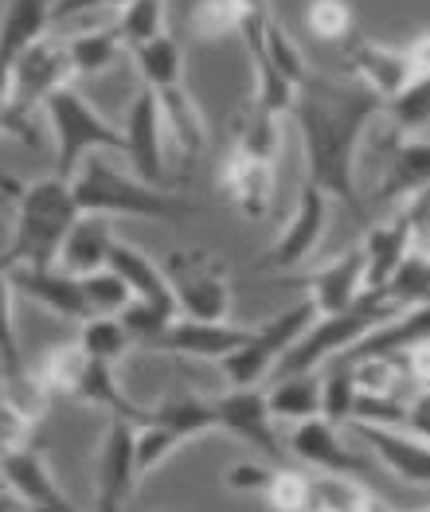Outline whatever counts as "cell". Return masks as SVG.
<instances>
[{"label":"cell","instance_id":"f35d334b","mask_svg":"<svg viewBox=\"0 0 430 512\" xmlns=\"http://www.w3.org/2000/svg\"><path fill=\"white\" fill-rule=\"evenodd\" d=\"M384 114L395 122V129H403L411 137L423 133L430 126V75H415L395 98H387Z\"/></svg>","mask_w":430,"mask_h":512},{"label":"cell","instance_id":"2e32d148","mask_svg":"<svg viewBox=\"0 0 430 512\" xmlns=\"http://www.w3.org/2000/svg\"><path fill=\"white\" fill-rule=\"evenodd\" d=\"M12 301H16V290H12V274L0 266V391L8 399H16L20 407H28L32 415H43V387L32 380L28 372V360L20 352V333H16V321H12Z\"/></svg>","mask_w":430,"mask_h":512},{"label":"cell","instance_id":"ac0fdd59","mask_svg":"<svg viewBox=\"0 0 430 512\" xmlns=\"http://www.w3.org/2000/svg\"><path fill=\"white\" fill-rule=\"evenodd\" d=\"M251 337L247 325H231V321H192V317H176L169 329L153 341V348L172 352V356H188V360H215L223 364L235 348H243Z\"/></svg>","mask_w":430,"mask_h":512},{"label":"cell","instance_id":"816d5d0a","mask_svg":"<svg viewBox=\"0 0 430 512\" xmlns=\"http://www.w3.org/2000/svg\"><path fill=\"white\" fill-rule=\"evenodd\" d=\"M0 512H28V509L16 501V493L8 485H0Z\"/></svg>","mask_w":430,"mask_h":512},{"label":"cell","instance_id":"ffe728a7","mask_svg":"<svg viewBox=\"0 0 430 512\" xmlns=\"http://www.w3.org/2000/svg\"><path fill=\"white\" fill-rule=\"evenodd\" d=\"M352 430L368 442V450L384 462L399 481L430 485V442L415 430L380 427V423H352Z\"/></svg>","mask_w":430,"mask_h":512},{"label":"cell","instance_id":"bcb514c9","mask_svg":"<svg viewBox=\"0 0 430 512\" xmlns=\"http://www.w3.org/2000/svg\"><path fill=\"white\" fill-rule=\"evenodd\" d=\"M270 477H274V470L266 462H235L231 470L223 473V485L231 493H258L262 497L270 489Z\"/></svg>","mask_w":430,"mask_h":512},{"label":"cell","instance_id":"b9f144b4","mask_svg":"<svg viewBox=\"0 0 430 512\" xmlns=\"http://www.w3.org/2000/svg\"><path fill=\"white\" fill-rule=\"evenodd\" d=\"M83 294L90 305V317H122L126 305L133 301L129 286L122 282V274H114L110 266L106 270H94L83 278Z\"/></svg>","mask_w":430,"mask_h":512},{"label":"cell","instance_id":"681fc988","mask_svg":"<svg viewBox=\"0 0 430 512\" xmlns=\"http://www.w3.org/2000/svg\"><path fill=\"white\" fill-rule=\"evenodd\" d=\"M407 59H411L415 75H430V32H423L419 40L407 43Z\"/></svg>","mask_w":430,"mask_h":512},{"label":"cell","instance_id":"cb8c5ba5","mask_svg":"<svg viewBox=\"0 0 430 512\" xmlns=\"http://www.w3.org/2000/svg\"><path fill=\"white\" fill-rule=\"evenodd\" d=\"M360 251H364V282H368V290H387V282L395 278V270L415 251V239H411L407 219L395 212V219H387L380 227H368Z\"/></svg>","mask_w":430,"mask_h":512},{"label":"cell","instance_id":"9a60e30c","mask_svg":"<svg viewBox=\"0 0 430 512\" xmlns=\"http://www.w3.org/2000/svg\"><path fill=\"white\" fill-rule=\"evenodd\" d=\"M215 407V423L219 430L235 434L239 442L255 446L262 458H278V427H274V415L266 407V391L258 387H231L223 395L212 399Z\"/></svg>","mask_w":430,"mask_h":512},{"label":"cell","instance_id":"44dd1931","mask_svg":"<svg viewBox=\"0 0 430 512\" xmlns=\"http://www.w3.org/2000/svg\"><path fill=\"white\" fill-rule=\"evenodd\" d=\"M51 28V0H8L0 16V102L8 94L12 67Z\"/></svg>","mask_w":430,"mask_h":512},{"label":"cell","instance_id":"d6986e66","mask_svg":"<svg viewBox=\"0 0 430 512\" xmlns=\"http://www.w3.org/2000/svg\"><path fill=\"white\" fill-rule=\"evenodd\" d=\"M290 446L309 470L317 473H344V477H364L368 473V458L360 450H352L344 442L341 427L325 423V419H309V423H298L294 434H290Z\"/></svg>","mask_w":430,"mask_h":512},{"label":"cell","instance_id":"3957f363","mask_svg":"<svg viewBox=\"0 0 430 512\" xmlns=\"http://www.w3.org/2000/svg\"><path fill=\"white\" fill-rule=\"evenodd\" d=\"M71 192L83 215H129V219H153V223H180L200 208L188 204L169 188H153L141 176L122 172L106 153H90L79 172L71 176Z\"/></svg>","mask_w":430,"mask_h":512},{"label":"cell","instance_id":"74e56055","mask_svg":"<svg viewBox=\"0 0 430 512\" xmlns=\"http://www.w3.org/2000/svg\"><path fill=\"white\" fill-rule=\"evenodd\" d=\"M356 399H360V387H356V372L352 364H333L329 376L321 380V419L344 427L356 419Z\"/></svg>","mask_w":430,"mask_h":512},{"label":"cell","instance_id":"f546056e","mask_svg":"<svg viewBox=\"0 0 430 512\" xmlns=\"http://www.w3.org/2000/svg\"><path fill=\"white\" fill-rule=\"evenodd\" d=\"M251 63H262V67H274L278 75H286L290 83H305L313 71H309V63H305V55H301V47H298V40L270 16L266 20V28H262V36H258L251 47Z\"/></svg>","mask_w":430,"mask_h":512},{"label":"cell","instance_id":"4dcf8cb0","mask_svg":"<svg viewBox=\"0 0 430 512\" xmlns=\"http://www.w3.org/2000/svg\"><path fill=\"white\" fill-rule=\"evenodd\" d=\"M133 63H137V75H141V86L149 90H169V86L184 83V51L180 43L172 40L169 32L157 36V40L141 43L129 51Z\"/></svg>","mask_w":430,"mask_h":512},{"label":"cell","instance_id":"7dc6e473","mask_svg":"<svg viewBox=\"0 0 430 512\" xmlns=\"http://www.w3.org/2000/svg\"><path fill=\"white\" fill-rule=\"evenodd\" d=\"M399 215H403L407 227H411L415 251H427L430 247V188L427 192H415L411 200H403V204H399Z\"/></svg>","mask_w":430,"mask_h":512},{"label":"cell","instance_id":"7a4b0ae2","mask_svg":"<svg viewBox=\"0 0 430 512\" xmlns=\"http://www.w3.org/2000/svg\"><path fill=\"white\" fill-rule=\"evenodd\" d=\"M16 200V223L12 239L0 251V266H59V251L67 231L79 223V204L71 192V180L63 176H43L32 184H8Z\"/></svg>","mask_w":430,"mask_h":512},{"label":"cell","instance_id":"60d3db41","mask_svg":"<svg viewBox=\"0 0 430 512\" xmlns=\"http://www.w3.org/2000/svg\"><path fill=\"white\" fill-rule=\"evenodd\" d=\"M305 32L321 43H344L356 32L348 0H309L305 4Z\"/></svg>","mask_w":430,"mask_h":512},{"label":"cell","instance_id":"d6a6232c","mask_svg":"<svg viewBox=\"0 0 430 512\" xmlns=\"http://www.w3.org/2000/svg\"><path fill=\"white\" fill-rule=\"evenodd\" d=\"M153 423H161V427L176 430L184 442H192V438H200V434H208L215 430V407L212 399H204V395H192V391H180V395H169L161 407H153Z\"/></svg>","mask_w":430,"mask_h":512},{"label":"cell","instance_id":"5bb4252c","mask_svg":"<svg viewBox=\"0 0 430 512\" xmlns=\"http://www.w3.org/2000/svg\"><path fill=\"white\" fill-rule=\"evenodd\" d=\"M341 59L348 67V75L356 83H364L372 94L380 98H395L403 86L415 79L411 71V59H407V47H387V43L364 40L360 32H352L348 40L341 43Z\"/></svg>","mask_w":430,"mask_h":512},{"label":"cell","instance_id":"603a6c76","mask_svg":"<svg viewBox=\"0 0 430 512\" xmlns=\"http://www.w3.org/2000/svg\"><path fill=\"white\" fill-rule=\"evenodd\" d=\"M114 274H122V282L129 286L133 301H145L169 317H180L176 313V298H172V286H169V274L157 258H149L141 247H133L126 239H114L110 247V262H106Z\"/></svg>","mask_w":430,"mask_h":512},{"label":"cell","instance_id":"83f0119b","mask_svg":"<svg viewBox=\"0 0 430 512\" xmlns=\"http://www.w3.org/2000/svg\"><path fill=\"white\" fill-rule=\"evenodd\" d=\"M430 188V141L427 137H407L384 169L380 180V200H411L415 192Z\"/></svg>","mask_w":430,"mask_h":512},{"label":"cell","instance_id":"277c9868","mask_svg":"<svg viewBox=\"0 0 430 512\" xmlns=\"http://www.w3.org/2000/svg\"><path fill=\"white\" fill-rule=\"evenodd\" d=\"M395 313H403V309L387 298L384 290H368L352 309L333 313V317H317V321L298 337V344L278 360L274 372H278V376L317 372L325 360H337V356H344L348 348H356L376 325L391 321Z\"/></svg>","mask_w":430,"mask_h":512},{"label":"cell","instance_id":"5b68a950","mask_svg":"<svg viewBox=\"0 0 430 512\" xmlns=\"http://www.w3.org/2000/svg\"><path fill=\"white\" fill-rule=\"evenodd\" d=\"M43 114L55 137V176L63 180H71L90 153H126V133L110 126L71 83L47 94Z\"/></svg>","mask_w":430,"mask_h":512},{"label":"cell","instance_id":"ee69618b","mask_svg":"<svg viewBox=\"0 0 430 512\" xmlns=\"http://www.w3.org/2000/svg\"><path fill=\"white\" fill-rule=\"evenodd\" d=\"M137 477H149L153 470H161L165 462H169L172 454L184 446V438L176 434V430L169 427H161V423H141L137 427Z\"/></svg>","mask_w":430,"mask_h":512},{"label":"cell","instance_id":"d4e9b609","mask_svg":"<svg viewBox=\"0 0 430 512\" xmlns=\"http://www.w3.org/2000/svg\"><path fill=\"white\" fill-rule=\"evenodd\" d=\"M114 219L110 215H79V223L67 231L63 251H59V266L75 278H86L94 270H106L110 262V247H114Z\"/></svg>","mask_w":430,"mask_h":512},{"label":"cell","instance_id":"f5cc1de1","mask_svg":"<svg viewBox=\"0 0 430 512\" xmlns=\"http://www.w3.org/2000/svg\"><path fill=\"white\" fill-rule=\"evenodd\" d=\"M380 512H391V509H380ZM423 512H430V509H423Z\"/></svg>","mask_w":430,"mask_h":512},{"label":"cell","instance_id":"7402d4cb","mask_svg":"<svg viewBox=\"0 0 430 512\" xmlns=\"http://www.w3.org/2000/svg\"><path fill=\"white\" fill-rule=\"evenodd\" d=\"M309 286V301L317 309V317H333L352 309L356 301L368 294V282H364V251L352 247L341 258H333L329 266H321L317 274L305 278Z\"/></svg>","mask_w":430,"mask_h":512},{"label":"cell","instance_id":"e0dca14e","mask_svg":"<svg viewBox=\"0 0 430 512\" xmlns=\"http://www.w3.org/2000/svg\"><path fill=\"white\" fill-rule=\"evenodd\" d=\"M12 274V290L24 294L28 301L43 305L47 313H55L59 321H90V305L83 294V278L67 274L63 266H16Z\"/></svg>","mask_w":430,"mask_h":512},{"label":"cell","instance_id":"c3c4849f","mask_svg":"<svg viewBox=\"0 0 430 512\" xmlns=\"http://www.w3.org/2000/svg\"><path fill=\"white\" fill-rule=\"evenodd\" d=\"M129 0H51V24H63V20H79L86 12H98V8H126Z\"/></svg>","mask_w":430,"mask_h":512},{"label":"cell","instance_id":"d590c367","mask_svg":"<svg viewBox=\"0 0 430 512\" xmlns=\"http://www.w3.org/2000/svg\"><path fill=\"white\" fill-rule=\"evenodd\" d=\"M243 20H247V12L239 0H196V8L188 16V32L196 40L212 43L223 36H239Z\"/></svg>","mask_w":430,"mask_h":512},{"label":"cell","instance_id":"484cf974","mask_svg":"<svg viewBox=\"0 0 430 512\" xmlns=\"http://www.w3.org/2000/svg\"><path fill=\"white\" fill-rule=\"evenodd\" d=\"M71 399L94 403V407L110 411V419H129V423H137V427L153 419V411L141 407V403H133V399L126 395V387L118 384V364L86 360L83 376H79V384H75V395H71Z\"/></svg>","mask_w":430,"mask_h":512},{"label":"cell","instance_id":"7c38bea8","mask_svg":"<svg viewBox=\"0 0 430 512\" xmlns=\"http://www.w3.org/2000/svg\"><path fill=\"white\" fill-rule=\"evenodd\" d=\"M0 477H4V485L16 493V501L28 512H79L75 501L59 489L47 458H43L40 450H32V446L4 450L0 454Z\"/></svg>","mask_w":430,"mask_h":512},{"label":"cell","instance_id":"4316f807","mask_svg":"<svg viewBox=\"0 0 430 512\" xmlns=\"http://www.w3.org/2000/svg\"><path fill=\"white\" fill-rule=\"evenodd\" d=\"M161 102V122H165V137L184 153L196 157L208 149V122L204 110L196 106V98L188 94V86H169V90H153Z\"/></svg>","mask_w":430,"mask_h":512},{"label":"cell","instance_id":"8992f818","mask_svg":"<svg viewBox=\"0 0 430 512\" xmlns=\"http://www.w3.org/2000/svg\"><path fill=\"white\" fill-rule=\"evenodd\" d=\"M75 79L71 71V55H67V40H36L20 63L12 67V79H8V94H4V133H16L20 141L36 145L32 137V114L43 110L47 94L67 86Z\"/></svg>","mask_w":430,"mask_h":512},{"label":"cell","instance_id":"ab89813d","mask_svg":"<svg viewBox=\"0 0 430 512\" xmlns=\"http://www.w3.org/2000/svg\"><path fill=\"white\" fill-rule=\"evenodd\" d=\"M114 28L126 43V51L165 36V0H129L122 8V20Z\"/></svg>","mask_w":430,"mask_h":512},{"label":"cell","instance_id":"30bf717a","mask_svg":"<svg viewBox=\"0 0 430 512\" xmlns=\"http://www.w3.org/2000/svg\"><path fill=\"white\" fill-rule=\"evenodd\" d=\"M126 161L129 172L141 176L153 188H169V161H165V122H161V102L149 86L137 90L126 114Z\"/></svg>","mask_w":430,"mask_h":512},{"label":"cell","instance_id":"1f68e13d","mask_svg":"<svg viewBox=\"0 0 430 512\" xmlns=\"http://www.w3.org/2000/svg\"><path fill=\"white\" fill-rule=\"evenodd\" d=\"M313 505L317 512H380L384 505L372 497L364 477L344 473H313Z\"/></svg>","mask_w":430,"mask_h":512},{"label":"cell","instance_id":"f907efd6","mask_svg":"<svg viewBox=\"0 0 430 512\" xmlns=\"http://www.w3.org/2000/svg\"><path fill=\"white\" fill-rule=\"evenodd\" d=\"M239 4H243V12H247V20H243V24L270 16V0H239Z\"/></svg>","mask_w":430,"mask_h":512},{"label":"cell","instance_id":"836d02e7","mask_svg":"<svg viewBox=\"0 0 430 512\" xmlns=\"http://www.w3.org/2000/svg\"><path fill=\"white\" fill-rule=\"evenodd\" d=\"M67 55H71L75 75H102L126 55V43L118 36V28H98V32H79L75 40H67Z\"/></svg>","mask_w":430,"mask_h":512},{"label":"cell","instance_id":"7bdbcfd3","mask_svg":"<svg viewBox=\"0 0 430 512\" xmlns=\"http://www.w3.org/2000/svg\"><path fill=\"white\" fill-rule=\"evenodd\" d=\"M274 512H317L313 505V477L298 470H274L270 489L262 493Z\"/></svg>","mask_w":430,"mask_h":512},{"label":"cell","instance_id":"8fae6325","mask_svg":"<svg viewBox=\"0 0 430 512\" xmlns=\"http://www.w3.org/2000/svg\"><path fill=\"white\" fill-rule=\"evenodd\" d=\"M137 423L129 419H110L106 438H102V454H98V497L94 512H122L133 489L141 485L137 477Z\"/></svg>","mask_w":430,"mask_h":512},{"label":"cell","instance_id":"52a82bcc","mask_svg":"<svg viewBox=\"0 0 430 512\" xmlns=\"http://www.w3.org/2000/svg\"><path fill=\"white\" fill-rule=\"evenodd\" d=\"M317 321V309H313V301H298L294 309H286V313H278V317H270V321H262L251 329V337L243 348H235L219 368H223V376H227V384L231 387H258L274 368H278V360L298 344V337Z\"/></svg>","mask_w":430,"mask_h":512},{"label":"cell","instance_id":"9c48e42d","mask_svg":"<svg viewBox=\"0 0 430 512\" xmlns=\"http://www.w3.org/2000/svg\"><path fill=\"white\" fill-rule=\"evenodd\" d=\"M329 212H333V200L305 180L298 200H294V212H290L286 227H282V235L270 243L266 255L258 258V270H298V266H305L309 258L317 255L321 239H325Z\"/></svg>","mask_w":430,"mask_h":512},{"label":"cell","instance_id":"4fadbf2b","mask_svg":"<svg viewBox=\"0 0 430 512\" xmlns=\"http://www.w3.org/2000/svg\"><path fill=\"white\" fill-rule=\"evenodd\" d=\"M274 161L247 153L239 145H231V153L219 165V192L227 196V204L247 219H262L274 204Z\"/></svg>","mask_w":430,"mask_h":512},{"label":"cell","instance_id":"f1b7e54d","mask_svg":"<svg viewBox=\"0 0 430 512\" xmlns=\"http://www.w3.org/2000/svg\"><path fill=\"white\" fill-rule=\"evenodd\" d=\"M266 407L274 415V423H309L321 419V376L317 372H294V376H278L274 387L266 391Z\"/></svg>","mask_w":430,"mask_h":512},{"label":"cell","instance_id":"ba28073f","mask_svg":"<svg viewBox=\"0 0 430 512\" xmlns=\"http://www.w3.org/2000/svg\"><path fill=\"white\" fill-rule=\"evenodd\" d=\"M176 313L192 321H227L231 313V278L223 258L212 251H172L165 262Z\"/></svg>","mask_w":430,"mask_h":512},{"label":"cell","instance_id":"db71d44e","mask_svg":"<svg viewBox=\"0 0 430 512\" xmlns=\"http://www.w3.org/2000/svg\"><path fill=\"white\" fill-rule=\"evenodd\" d=\"M79 512H83V509H79Z\"/></svg>","mask_w":430,"mask_h":512},{"label":"cell","instance_id":"f6af8a7d","mask_svg":"<svg viewBox=\"0 0 430 512\" xmlns=\"http://www.w3.org/2000/svg\"><path fill=\"white\" fill-rule=\"evenodd\" d=\"M235 145L247 149V153H258V157H270V161H274L278 149H282V118H274V114L251 106V114L235 129Z\"/></svg>","mask_w":430,"mask_h":512},{"label":"cell","instance_id":"e575fe53","mask_svg":"<svg viewBox=\"0 0 430 512\" xmlns=\"http://www.w3.org/2000/svg\"><path fill=\"white\" fill-rule=\"evenodd\" d=\"M79 348H83L86 360H98V364H118V360H126V352L133 348V337H129V329L118 321V317H90L83 321V329H79Z\"/></svg>","mask_w":430,"mask_h":512},{"label":"cell","instance_id":"8d00e7d4","mask_svg":"<svg viewBox=\"0 0 430 512\" xmlns=\"http://www.w3.org/2000/svg\"><path fill=\"white\" fill-rule=\"evenodd\" d=\"M83 348L79 344H63V348H51L47 356H43L40 372H32V380L43 387V395L51 399V395H75V384H79V376H83Z\"/></svg>","mask_w":430,"mask_h":512},{"label":"cell","instance_id":"6da1fadb","mask_svg":"<svg viewBox=\"0 0 430 512\" xmlns=\"http://www.w3.org/2000/svg\"><path fill=\"white\" fill-rule=\"evenodd\" d=\"M290 114L305 145V180L321 188L329 200L344 204L360 223H368L356 188V157L368 126L384 114V98L356 79L337 83L325 75H309Z\"/></svg>","mask_w":430,"mask_h":512}]
</instances>
